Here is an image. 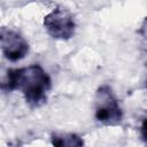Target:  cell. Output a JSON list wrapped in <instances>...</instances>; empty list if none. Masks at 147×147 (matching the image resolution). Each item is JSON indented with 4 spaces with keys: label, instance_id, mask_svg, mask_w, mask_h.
<instances>
[{
    "label": "cell",
    "instance_id": "2",
    "mask_svg": "<svg viewBox=\"0 0 147 147\" xmlns=\"http://www.w3.org/2000/svg\"><path fill=\"white\" fill-rule=\"evenodd\" d=\"M94 117L105 125H117L123 118V110L113 88L103 84L99 86L94 99Z\"/></svg>",
    "mask_w": 147,
    "mask_h": 147
},
{
    "label": "cell",
    "instance_id": "4",
    "mask_svg": "<svg viewBox=\"0 0 147 147\" xmlns=\"http://www.w3.org/2000/svg\"><path fill=\"white\" fill-rule=\"evenodd\" d=\"M0 44L3 56L11 62L24 59L29 53V42L20 32L10 28H1Z\"/></svg>",
    "mask_w": 147,
    "mask_h": 147
},
{
    "label": "cell",
    "instance_id": "6",
    "mask_svg": "<svg viewBox=\"0 0 147 147\" xmlns=\"http://www.w3.org/2000/svg\"><path fill=\"white\" fill-rule=\"evenodd\" d=\"M140 134L142 140L147 144V118H144L141 122V126H140Z\"/></svg>",
    "mask_w": 147,
    "mask_h": 147
},
{
    "label": "cell",
    "instance_id": "5",
    "mask_svg": "<svg viewBox=\"0 0 147 147\" xmlns=\"http://www.w3.org/2000/svg\"><path fill=\"white\" fill-rule=\"evenodd\" d=\"M51 141L59 147H79L84 145V140L75 133H53Z\"/></svg>",
    "mask_w": 147,
    "mask_h": 147
},
{
    "label": "cell",
    "instance_id": "3",
    "mask_svg": "<svg viewBox=\"0 0 147 147\" xmlns=\"http://www.w3.org/2000/svg\"><path fill=\"white\" fill-rule=\"evenodd\" d=\"M44 26L48 34L59 40H68L75 34L76 23L71 13L64 8H54L44 17Z\"/></svg>",
    "mask_w": 147,
    "mask_h": 147
},
{
    "label": "cell",
    "instance_id": "1",
    "mask_svg": "<svg viewBox=\"0 0 147 147\" xmlns=\"http://www.w3.org/2000/svg\"><path fill=\"white\" fill-rule=\"evenodd\" d=\"M52 87L49 75L39 64L25 68L9 69L2 82V90L11 92L20 90L31 107H39L47 100V93Z\"/></svg>",
    "mask_w": 147,
    "mask_h": 147
}]
</instances>
